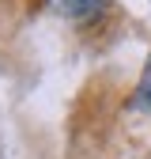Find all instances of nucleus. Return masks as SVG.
Here are the masks:
<instances>
[{
    "label": "nucleus",
    "instance_id": "f257e3e1",
    "mask_svg": "<svg viewBox=\"0 0 151 159\" xmlns=\"http://www.w3.org/2000/svg\"><path fill=\"white\" fill-rule=\"evenodd\" d=\"M102 4L106 0H49V8L64 19H91V15H98Z\"/></svg>",
    "mask_w": 151,
    "mask_h": 159
},
{
    "label": "nucleus",
    "instance_id": "f03ea898",
    "mask_svg": "<svg viewBox=\"0 0 151 159\" xmlns=\"http://www.w3.org/2000/svg\"><path fill=\"white\" fill-rule=\"evenodd\" d=\"M136 106L144 114H151V57L144 65V76H140V87H136Z\"/></svg>",
    "mask_w": 151,
    "mask_h": 159
}]
</instances>
